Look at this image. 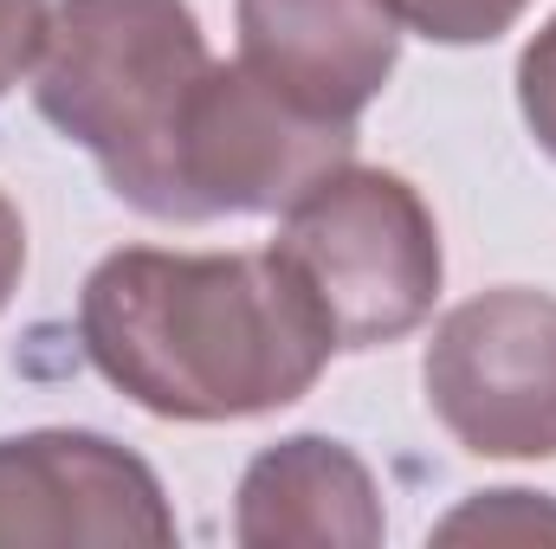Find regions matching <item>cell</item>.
Returning <instances> with one entry per match:
<instances>
[{"label":"cell","instance_id":"cell-11","mask_svg":"<svg viewBox=\"0 0 556 549\" xmlns=\"http://www.w3.org/2000/svg\"><path fill=\"white\" fill-rule=\"evenodd\" d=\"M518 111H525V130L538 137V149L556 162V13L518 52Z\"/></svg>","mask_w":556,"mask_h":549},{"label":"cell","instance_id":"cell-4","mask_svg":"<svg viewBox=\"0 0 556 549\" xmlns=\"http://www.w3.org/2000/svg\"><path fill=\"white\" fill-rule=\"evenodd\" d=\"M427 413L472 459H556V291L498 284L453 304L420 356Z\"/></svg>","mask_w":556,"mask_h":549},{"label":"cell","instance_id":"cell-9","mask_svg":"<svg viewBox=\"0 0 556 549\" xmlns=\"http://www.w3.org/2000/svg\"><path fill=\"white\" fill-rule=\"evenodd\" d=\"M440 544H466V537H485V544H531V537H556V498L544 491H472L459 511H446L433 524Z\"/></svg>","mask_w":556,"mask_h":549},{"label":"cell","instance_id":"cell-3","mask_svg":"<svg viewBox=\"0 0 556 549\" xmlns=\"http://www.w3.org/2000/svg\"><path fill=\"white\" fill-rule=\"evenodd\" d=\"M273 246L311 284L337 349H389L440 304V227L420 188L395 168L343 162L278 214Z\"/></svg>","mask_w":556,"mask_h":549},{"label":"cell","instance_id":"cell-2","mask_svg":"<svg viewBox=\"0 0 556 549\" xmlns=\"http://www.w3.org/2000/svg\"><path fill=\"white\" fill-rule=\"evenodd\" d=\"M207 65L188 0H52L33 104L124 207L181 227V130Z\"/></svg>","mask_w":556,"mask_h":549},{"label":"cell","instance_id":"cell-5","mask_svg":"<svg viewBox=\"0 0 556 549\" xmlns=\"http://www.w3.org/2000/svg\"><path fill=\"white\" fill-rule=\"evenodd\" d=\"M343 162H356V124L311 117L240 59H214L181 130V227L285 214Z\"/></svg>","mask_w":556,"mask_h":549},{"label":"cell","instance_id":"cell-6","mask_svg":"<svg viewBox=\"0 0 556 549\" xmlns=\"http://www.w3.org/2000/svg\"><path fill=\"white\" fill-rule=\"evenodd\" d=\"M181 537L162 478L130 446L91 426H33L0 439V549L142 544Z\"/></svg>","mask_w":556,"mask_h":549},{"label":"cell","instance_id":"cell-8","mask_svg":"<svg viewBox=\"0 0 556 549\" xmlns=\"http://www.w3.org/2000/svg\"><path fill=\"white\" fill-rule=\"evenodd\" d=\"M389 537L382 485L330 433H291L240 472L233 491V544L247 549H376Z\"/></svg>","mask_w":556,"mask_h":549},{"label":"cell","instance_id":"cell-13","mask_svg":"<svg viewBox=\"0 0 556 549\" xmlns=\"http://www.w3.org/2000/svg\"><path fill=\"white\" fill-rule=\"evenodd\" d=\"M20 278H26V220H20V207H13V194L0 188V310L13 304V291H20Z\"/></svg>","mask_w":556,"mask_h":549},{"label":"cell","instance_id":"cell-12","mask_svg":"<svg viewBox=\"0 0 556 549\" xmlns=\"http://www.w3.org/2000/svg\"><path fill=\"white\" fill-rule=\"evenodd\" d=\"M46 20H52V0H0V98L20 78H33L39 46H46Z\"/></svg>","mask_w":556,"mask_h":549},{"label":"cell","instance_id":"cell-7","mask_svg":"<svg viewBox=\"0 0 556 549\" xmlns=\"http://www.w3.org/2000/svg\"><path fill=\"white\" fill-rule=\"evenodd\" d=\"M240 65L311 117L356 124L402 59V13L389 0H233Z\"/></svg>","mask_w":556,"mask_h":549},{"label":"cell","instance_id":"cell-1","mask_svg":"<svg viewBox=\"0 0 556 549\" xmlns=\"http://www.w3.org/2000/svg\"><path fill=\"white\" fill-rule=\"evenodd\" d=\"M78 343L124 401L181 426L291 408L337 356L330 317L278 246H117L78 291Z\"/></svg>","mask_w":556,"mask_h":549},{"label":"cell","instance_id":"cell-10","mask_svg":"<svg viewBox=\"0 0 556 549\" xmlns=\"http://www.w3.org/2000/svg\"><path fill=\"white\" fill-rule=\"evenodd\" d=\"M402 13V26L433 39V46H492L498 33H511L525 20L531 0H389Z\"/></svg>","mask_w":556,"mask_h":549}]
</instances>
